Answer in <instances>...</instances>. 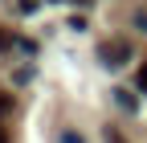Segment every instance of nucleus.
Wrapping results in <instances>:
<instances>
[{
    "label": "nucleus",
    "mask_w": 147,
    "mask_h": 143,
    "mask_svg": "<svg viewBox=\"0 0 147 143\" xmlns=\"http://www.w3.org/2000/svg\"><path fill=\"white\" fill-rule=\"evenodd\" d=\"M131 41H127V37H110L106 45H102V61L110 65V69H119V65H127V61H131Z\"/></svg>",
    "instance_id": "f257e3e1"
},
{
    "label": "nucleus",
    "mask_w": 147,
    "mask_h": 143,
    "mask_svg": "<svg viewBox=\"0 0 147 143\" xmlns=\"http://www.w3.org/2000/svg\"><path fill=\"white\" fill-rule=\"evenodd\" d=\"M115 98H119V106H123V111H135V98L127 94V90H115Z\"/></svg>",
    "instance_id": "f03ea898"
},
{
    "label": "nucleus",
    "mask_w": 147,
    "mask_h": 143,
    "mask_svg": "<svg viewBox=\"0 0 147 143\" xmlns=\"http://www.w3.org/2000/svg\"><path fill=\"white\" fill-rule=\"evenodd\" d=\"M106 143H127V139H123V135H119L115 127H106Z\"/></svg>",
    "instance_id": "7ed1b4c3"
},
{
    "label": "nucleus",
    "mask_w": 147,
    "mask_h": 143,
    "mask_svg": "<svg viewBox=\"0 0 147 143\" xmlns=\"http://www.w3.org/2000/svg\"><path fill=\"white\" fill-rule=\"evenodd\" d=\"M61 143H86L82 135H74V131H61Z\"/></svg>",
    "instance_id": "20e7f679"
},
{
    "label": "nucleus",
    "mask_w": 147,
    "mask_h": 143,
    "mask_svg": "<svg viewBox=\"0 0 147 143\" xmlns=\"http://www.w3.org/2000/svg\"><path fill=\"white\" fill-rule=\"evenodd\" d=\"M8 111H12V98H8V94H0V115H8Z\"/></svg>",
    "instance_id": "39448f33"
},
{
    "label": "nucleus",
    "mask_w": 147,
    "mask_h": 143,
    "mask_svg": "<svg viewBox=\"0 0 147 143\" xmlns=\"http://www.w3.org/2000/svg\"><path fill=\"white\" fill-rule=\"evenodd\" d=\"M135 29H143V33H147V12H135Z\"/></svg>",
    "instance_id": "423d86ee"
},
{
    "label": "nucleus",
    "mask_w": 147,
    "mask_h": 143,
    "mask_svg": "<svg viewBox=\"0 0 147 143\" xmlns=\"http://www.w3.org/2000/svg\"><path fill=\"white\" fill-rule=\"evenodd\" d=\"M139 90H143V94H147V65H143V69H139Z\"/></svg>",
    "instance_id": "0eeeda50"
},
{
    "label": "nucleus",
    "mask_w": 147,
    "mask_h": 143,
    "mask_svg": "<svg viewBox=\"0 0 147 143\" xmlns=\"http://www.w3.org/2000/svg\"><path fill=\"white\" fill-rule=\"evenodd\" d=\"M0 49H8V33L4 29H0Z\"/></svg>",
    "instance_id": "6e6552de"
},
{
    "label": "nucleus",
    "mask_w": 147,
    "mask_h": 143,
    "mask_svg": "<svg viewBox=\"0 0 147 143\" xmlns=\"http://www.w3.org/2000/svg\"><path fill=\"white\" fill-rule=\"evenodd\" d=\"M0 143H8V131H4V127H0Z\"/></svg>",
    "instance_id": "1a4fd4ad"
},
{
    "label": "nucleus",
    "mask_w": 147,
    "mask_h": 143,
    "mask_svg": "<svg viewBox=\"0 0 147 143\" xmlns=\"http://www.w3.org/2000/svg\"><path fill=\"white\" fill-rule=\"evenodd\" d=\"M78 4H94V0H78Z\"/></svg>",
    "instance_id": "9d476101"
}]
</instances>
